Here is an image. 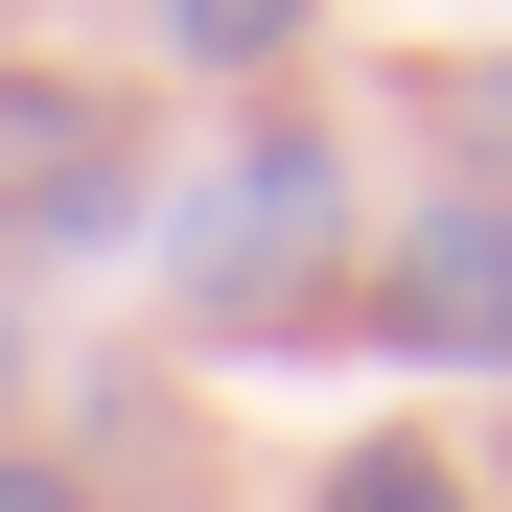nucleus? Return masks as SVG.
Returning <instances> with one entry per match:
<instances>
[{
	"label": "nucleus",
	"mask_w": 512,
	"mask_h": 512,
	"mask_svg": "<svg viewBox=\"0 0 512 512\" xmlns=\"http://www.w3.org/2000/svg\"><path fill=\"white\" fill-rule=\"evenodd\" d=\"M326 256H350V163L326 140H210V187H187V303H210V350H280V326L326 303Z\"/></svg>",
	"instance_id": "obj_1"
},
{
	"label": "nucleus",
	"mask_w": 512,
	"mask_h": 512,
	"mask_svg": "<svg viewBox=\"0 0 512 512\" xmlns=\"http://www.w3.org/2000/svg\"><path fill=\"white\" fill-rule=\"evenodd\" d=\"M373 350H396V373H512V187H419V210H396Z\"/></svg>",
	"instance_id": "obj_2"
},
{
	"label": "nucleus",
	"mask_w": 512,
	"mask_h": 512,
	"mask_svg": "<svg viewBox=\"0 0 512 512\" xmlns=\"http://www.w3.org/2000/svg\"><path fill=\"white\" fill-rule=\"evenodd\" d=\"M0 210H24V256H117V233H140V140H117V94L0 70Z\"/></svg>",
	"instance_id": "obj_3"
},
{
	"label": "nucleus",
	"mask_w": 512,
	"mask_h": 512,
	"mask_svg": "<svg viewBox=\"0 0 512 512\" xmlns=\"http://www.w3.org/2000/svg\"><path fill=\"white\" fill-rule=\"evenodd\" d=\"M140 24H163V47H187V70H280V47L326 24V0H140Z\"/></svg>",
	"instance_id": "obj_4"
},
{
	"label": "nucleus",
	"mask_w": 512,
	"mask_h": 512,
	"mask_svg": "<svg viewBox=\"0 0 512 512\" xmlns=\"http://www.w3.org/2000/svg\"><path fill=\"white\" fill-rule=\"evenodd\" d=\"M326 512H466V466H443V443H350V466H326Z\"/></svg>",
	"instance_id": "obj_5"
},
{
	"label": "nucleus",
	"mask_w": 512,
	"mask_h": 512,
	"mask_svg": "<svg viewBox=\"0 0 512 512\" xmlns=\"http://www.w3.org/2000/svg\"><path fill=\"white\" fill-rule=\"evenodd\" d=\"M0 512H70V466H24V443H0Z\"/></svg>",
	"instance_id": "obj_6"
},
{
	"label": "nucleus",
	"mask_w": 512,
	"mask_h": 512,
	"mask_svg": "<svg viewBox=\"0 0 512 512\" xmlns=\"http://www.w3.org/2000/svg\"><path fill=\"white\" fill-rule=\"evenodd\" d=\"M489 140H512V70H489Z\"/></svg>",
	"instance_id": "obj_7"
},
{
	"label": "nucleus",
	"mask_w": 512,
	"mask_h": 512,
	"mask_svg": "<svg viewBox=\"0 0 512 512\" xmlns=\"http://www.w3.org/2000/svg\"><path fill=\"white\" fill-rule=\"evenodd\" d=\"M0 373H24V326H0Z\"/></svg>",
	"instance_id": "obj_8"
}]
</instances>
